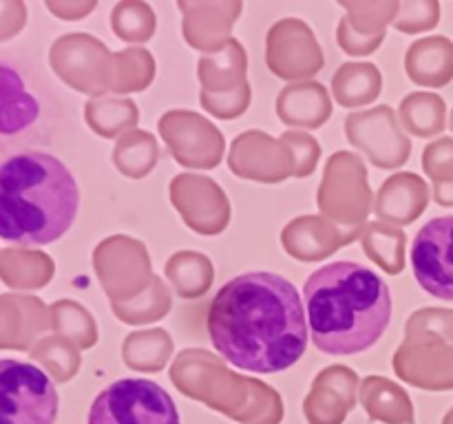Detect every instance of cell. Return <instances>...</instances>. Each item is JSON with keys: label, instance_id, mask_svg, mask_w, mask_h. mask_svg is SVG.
<instances>
[{"label": "cell", "instance_id": "cell-1", "mask_svg": "<svg viewBox=\"0 0 453 424\" xmlns=\"http://www.w3.org/2000/svg\"><path fill=\"white\" fill-rule=\"evenodd\" d=\"M211 343L230 365L255 374L290 369L308 349V316L296 287L274 272L234 276L208 307Z\"/></svg>", "mask_w": 453, "mask_h": 424}, {"label": "cell", "instance_id": "cell-2", "mask_svg": "<svg viewBox=\"0 0 453 424\" xmlns=\"http://www.w3.org/2000/svg\"><path fill=\"white\" fill-rule=\"evenodd\" d=\"M303 300L312 343L327 356L365 352L379 343L392 318L388 283L352 261H334L310 274Z\"/></svg>", "mask_w": 453, "mask_h": 424}, {"label": "cell", "instance_id": "cell-3", "mask_svg": "<svg viewBox=\"0 0 453 424\" xmlns=\"http://www.w3.org/2000/svg\"><path fill=\"white\" fill-rule=\"evenodd\" d=\"M78 210V181L56 155L20 150L0 162V238L47 246L69 232Z\"/></svg>", "mask_w": 453, "mask_h": 424}, {"label": "cell", "instance_id": "cell-4", "mask_svg": "<svg viewBox=\"0 0 453 424\" xmlns=\"http://www.w3.org/2000/svg\"><path fill=\"white\" fill-rule=\"evenodd\" d=\"M87 424H180V411L153 380L122 378L97 393Z\"/></svg>", "mask_w": 453, "mask_h": 424}, {"label": "cell", "instance_id": "cell-5", "mask_svg": "<svg viewBox=\"0 0 453 424\" xmlns=\"http://www.w3.org/2000/svg\"><path fill=\"white\" fill-rule=\"evenodd\" d=\"M56 387L42 369L16 358H0V424H56Z\"/></svg>", "mask_w": 453, "mask_h": 424}, {"label": "cell", "instance_id": "cell-6", "mask_svg": "<svg viewBox=\"0 0 453 424\" xmlns=\"http://www.w3.org/2000/svg\"><path fill=\"white\" fill-rule=\"evenodd\" d=\"M411 269L427 294L453 300V215L427 221L416 234Z\"/></svg>", "mask_w": 453, "mask_h": 424}, {"label": "cell", "instance_id": "cell-7", "mask_svg": "<svg viewBox=\"0 0 453 424\" xmlns=\"http://www.w3.org/2000/svg\"><path fill=\"white\" fill-rule=\"evenodd\" d=\"M40 117V102L16 66L0 62V140L29 131Z\"/></svg>", "mask_w": 453, "mask_h": 424}, {"label": "cell", "instance_id": "cell-8", "mask_svg": "<svg viewBox=\"0 0 453 424\" xmlns=\"http://www.w3.org/2000/svg\"><path fill=\"white\" fill-rule=\"evenodd\" d=\"M407 64L416 84L442 87L453 80V42L447 38L418 40L410 49Z\"/></svg>", "mask_w": 453, "mask_h": 424}, {"label": "cell", "instance_id": "cell-9", "mask_svg": "<svg viewBox=\"0 0 453 424\" xmlns=\"http://www.w3.org/2000/svg\"><path fill=\"white\" fill-rule=\"evenodd\" d=\"M44 254L40 252H20V250H4L0 252V278L9 287H44L49 278L53 276V261L35 265Z\"/></svg>", "mask_w": 453, "mask_h": 424}, {"label": "cell", "instance_id": "cell-10", "mask_svg": "<svg viewBox=\"0 0 453 424\" xmlns=\"http://www.w3.org/2000/svg\"><path fill=\"white\" fill-rule=\"evenodd\" d=\"M403 119L416 135H436L445 128V102L438 95H411L401 104Z\"/></svg>", "mask_w": 453, "mask_h": 424}, {"label": "cell", "instance_id": "cell-11", "mask_svg": "<svg viewBox=\"0 0 453 424\" xmlns=\"http://www.w3.org/2000/svg\"><path fill=\"white\" fill-rule=\"evenodd\" d=\"M425 168L434 177L436 188L453 184V140H441L425 153Z\"/></svg>", "mask_w": 453, "mask_h": 424}, {"label": "cell", "instance_id": "cell-12", "mask_svg": "<svg viewBox=\"0 0 453 424\" xmlns=\"http://www.w3.org/2000/svg\"><path fill=\"white\" fill-rule=\"evenodd\" d=\"M27 20V9L22 3H0V42L13 38Z\"/></svg>", "mask_w": 453, "mask_h": 424}, {"label": "cell", "instance_id": "cell-13", "mask_svg": "<svg viewBox=\"0 0 453 424\" xmlns=\"http://www.w3.org/2000/svg\"><path fill=\"white\" fill-rule=\"evenodd\" d=\"M436 201L442 203V206H453V184L449 186H441V188H436Z\"/></svg>", "mask_w": 453, "mask_h": 424}, {"label": "cell", "instance_id": "cell-14", "mask_svg": "<svg viewBox=\"0 0 453 424\" xmlns=\"http://www.w3.org/2000/svg\"><path fill=\"white\" fill-rule=\"evenodd\" d=\"M451 131H453V113H451Z\"/></svg>", "mask_w": 453, "mask_h": 424}]
</instances>
